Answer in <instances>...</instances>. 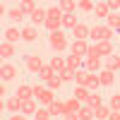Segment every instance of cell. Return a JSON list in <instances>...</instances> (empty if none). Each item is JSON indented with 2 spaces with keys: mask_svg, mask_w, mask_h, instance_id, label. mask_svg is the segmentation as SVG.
I'll return each mask as SVG.
<instances>
[{
  "mask_svg": "<svg viewBox=\"0 0 120 120\" xmlns=\"http://www.w3.org/2000/svg\"><path fill=\"white\" fill-rule=\"evenodd\" d=\"M43 65H46V60L38 55V53H29V55H24V72H26V75H38Z\"/></svg>",
  "mask_w": 120,
  "mask_h": 120,
  "instance_id": "cell-1",
  "label": "cell"
},
{
  "mask_svg": "<svg viewBox=\"0 0 120 120\" xmlns=\"http://www.w3.org/2000/svg\"><path fill=\"white\" fill-rule=\"evenodd\" d=\"M48 43H51V48L60 55V53H65L70 51V41H67V36L63 31H55V34H48Z\"/></svg>",
  "mask_w": 120,
  "mask_h": 120,
  "instance_id": "cell-2",
  "label": "cell"
},
{
  "mask_svg": "<svg viewBox=\"0 0 120 120\" xmlns=\"http://www.w3.org/2000/svg\"><path fill=\"white\" fill-rule=\"evenodd\" d=\"M19 75V70H17V65L15 63H3V67H0V79L7 84V82H12V79Z\"/></svg>",
  "mask_w": 120,
  "mask_h": 120,
  "instance_id": "cell-3",
  "label": "cell"
},
{
  "mask_svg": "<svg viewBox=\"0 0 120 120\" xmlns=\"http://www.w3.org/2000/svg\"><path fill=\"white\" fill-rule=\"evenodd\" d=\"M15 96H17V98H22V101H29V98H34V84H29V82L17 84V86H15Z\"/></svg>",
  "mask_w": 120,
  "mask_h": 120,
  "instance_id": "cell-4",
  "label": "cell"
},
{
  "mask_svg": "<svg viewBox=\"0 0 120 120\" xmlns=\"http://www.w3.org/2000/svg\"><path fill=\"white\" fill-rule=\"evenodd\" d=\"M118 53V46L113 43V41H101L98 43V58H111V55H115Z\"/></svg>",
  "mask_w": 120,
  "mask_h": 120,
  "instance_id": "cell-5",
  "label": "cell"
},
{
  "mask_svg": "<svg viewBox=\"0 0 120 120\" xmlns=\"http://www.w3.org/2000/svg\"><path fill=\"white\" fill-rule=\"evenodd\" d=\"M36 38H38V29L34 24H24L22 26V41L24 43H34Z\"/></svg>",
  "mask_w": 120,
  "mask_h": 120,
  "instance_id": "cell-6",
  "label": "cell"
},
{
  "mask_svg": "<svg viewBox=\"0 0 120 120\" xmlns=\"http://www.w3.org/2000/svg\"><path fill=\"white\" fill-rule=\"evenodd\" d=\"M86 51H89V41H75V43H70V53L77 55V58H86Z\"/></svg>",
  "mask_w": 120,
  "mask_h": 120,
  "instance_id": "cell-7",
  "label": "cell"
},
{
  "mask_svg": "<svg viewBox=\"0 0 120 120\" xmlns=\"http://www.w3.org/2000/svg\"><path fill=\"white\" fill-rule=\"evenodd\" d=\"M22 103H24L22 98H17V96H7V98H5V111L12 113V115H15V113H22Z\"/></svg>",
  "mask_w": 120,
  "mask_h": 120,
  "instance_id": "cell-8",
  "label": "cell"
},
{
  "mask_svg": "<svg viewBox=\"0 0 120 120\" xmlns=\"http://www.w3.org/2000/svg\"><path fill=\"white\" fill-rule=\"evenodd\" d=\"M98 82H101V89H111L115 84V72H111V70H101V72H98Z\"/></svg>",
  "mask_w": 120,
  "mask_h": 120,
  "instance_id": "cell-9",
  "label": "cell"
},
{
  "mask_svg": "<svg viewBox=\"0 0 120 120\" xmlns=\"http://www.w3.org/2000/svg\"><path fill=\"white\" fill-rule=\"evenodd\" d=\"M38 108H41V106H38L36 98H29V101H24V103H22V113H24L26 118H36Z\"/></svg>",
  "mask_w": 120,
  "mask_h": 120,
  "instance_id": "cell-10",
  "label": "cell"
},
{
  "mask_svg": "<svg viewBox=\"0 0 120 120\" xmlns=\"http://www.w3.org/2000/svg\"><path fill=\"white\" fill-rule=\"evenodd\" d=\"M3 41H7V43H19V41H22V29H19V26H7Z\"/></svg>",
  "mask_w": 120,
  "mask_h": 120,
  "instance_id": "cell-11",
  "label": "cell"
},
{
  "mask_svg": "<svg viewBox=\"0 0 120 120\" xmlns=\"http://www.w3.org/2000/svg\"><path fill=\"white\" fill-rule=\"evenodd\" d=\"M89 31H91V26L82 22L77 29H72V36H75V41H89Z\"/></svg>",
  "mask_w": 120,
  "mask_h": 120,
  "instance_id": "cell-12",
  "label": "cell"
},
{
  "mask_svg": "<svg viewBox=\"0 0 120 120\" xmlns=\"http://www.w3.org/2000/svg\"><path fill=\"white\" fill-rule=\"evenodd\" d=\"M89 94H91V91H89L86 86H79V84H72V91H70V96H75L77 101H82V103L89 101Z\"/></svg>",
  "mask_w": 120,
  "mask_h": 120,
  "instance_id": "cell-13",
  "label": "cell"
},
{
  "mask_svg": "<svg viewBox=\"0 0 120 120\" xmlns=\"http://www.w3.org/2000/svg\"><path fill=\"white\" fill-rule=\"evenodd\" d=\"M82 106H84V103H82V101H77L75 96H67L65 101H63V108H65V115H67V113H79V108H82Z\"/></svg>",
  "mask_w": 120,
  "mask_h": 120,
  "instance_id": "cell-14",
  "label": "cell"
},
{
  "mask_svg": "<svg viewBox=\"0 0 120 120\" xmlns=\"http://www.w3.org/2000/svg\"><path fill=\"white\" fill-rule=\"evenodd\" d=\"M36 101H38V106H41V108H48V106H51L53 101H58V98H55V91H51V89L46 86V89H43V94L38 96Z\"/></svg>",
  "mask_w": 120,
  "mask_h": 120,
  "instance_id": "cell-15",
  "label": "cell"
},
{
  "mask_svg": "<svg viewBox=\"0 0 120 120\" xmlns=\"http://www.w3.org/2000/svg\"><path fill=\"white\" fill-rule=\"evenodd\" d=\"M0 58H3V63H10L15 58V43H7V41L0 43Z\"/></svg>",
  "mask_w": 120,
  "mask_h": 120,
  "instance_id": "cell-16",
  "label": "cell"
},
{
  "mask_svg": "<svg viewBox=\"0 0 120 120\" xmlns=\"http://www.w3.org/2000/svg\"><path fill=\"white\" fill-rule=\"evenodd\" d=\"M29 19H31V24H34V26H36V24H46V19H48L46 7H43V5H38V7L34 10V15L29 17Z\"/></svg>",
  "mask_w": 120,
  "mask_h": 120,
  "instance_id": "cell-17",
  "label": "cell"
},
{
  "mask_svg": "<svg viewBox=\"0 0 120 120\" xmlns=\"http://www.w3.org/2000/svg\"><path fill=\"white\" fill-rule=\"evenodd\" d=\"M84 86L89 89V91H101V82H98V75H94V72H86Z\"/></svg>",
  "mask_w": 120,
  "mask_h": 120,
  "instance_id": "cell-18",
  "label": "cell"
},
{
  "mask_svg": "<svg viewBox=\"0 0 120 120\" xmlns=\"http://www.w3.org/2000/svg\"><path fill=\"white\" fill-rule=\"evenodd\" d=\"M94 15H96V19H98V22H106V19H108V15H111V7H108V3H96Z\"/></svg>",
  "mask_w": 120,
  "mask_h": 120,
  "instance_id": "cell-19",
  "label": "cell"
},
{
  "mask_svg": "<svg viewBox=\"0 0 120 120\" xmlns=\"http://www.w3.org/2000/svg\"><path fill=\"white\" fill-rule=\"evenodd\" d=\"M103 70H111V72H120V53L111 55L103 60Z\"/></svg>",
  "mask_w": 120,
  "mask_h": 120,
  "instance_id": "cell-20",
  "label": "cell"
},
{
  "mask_svg": "<svg viewBox=\"0 0 120 120\" xmlns=\"http://www.w3.org/2000/svg\"><path fill=\"white\" fill-rule=\"evenodd\" d=\"M84 70L98 75V72H101V58H84Z\"/></svg>",
  "mask_w": 120,
  "mask_h": 120,
  "instance_id": "cell-21",
  "label": "cell"
},
{
  "mask_svg": "<svg viewBox=\"0 0 120 120\" xmlns=\"http://www.w3.org/2000/svg\"><path fill=\"white\" fill-rule=\"evenodd\" d=\"M63 58H65V65H67L70 70H82V67H84V60L77 58V55H72V53H67V55H63Z\"/></svg>",
  "mask_w": 120,
  "mask_h": 120,
  "instance_id": "cell-22",
  "label": "cell"
},
{
  "mask_svg": "<svg viewBox=\"0 0 120 120\" xmlns=\"http://www.w3.org/2000/svg\"><path fill=\"white\" fill-rule=\"evenodd\" d=\"M94 7H96L94 0H77V12L82 15H94Z\"/></svg>",
  "mask_w": 120,
  "mask_h": 120,
  "instance_id": "cell-23",
  "label": "cell"
},
{
  "mask_svg": "<svg viewBox=\"0 0 120 120\" xmlns=\"http://www.w3.org/2000/svg\"><path fill=\"white\" fill-rule=\"evenodd\" d=\"M58 7L63 10V15H77V0H60Z\"/></svg>",
  "mask_w": 120,
  "mask_h": 120,
  "instance_id": "cell-24",
  "label": "cell"
},
{
  "mask_svg": "<svg viewBox=\"0 0 120 120\" xmlns=\"http://www.w3.org/2000/svg\"><path fill=\"white\" fill-rule=\"evenodd\" d=\"M36 77H38V79H41V82L46 84V82H51V79H53V77H58V75H55V70H53L51 65H48V63H46V65L41 67V72H38Z\"/></svg>",
  "mask_w": 120,
  "mask_h": 120,
  "instance_id": "cell-25",
  "label": "cell"
},
{
  "mask_svg": "<svg viewBox=\"0 0 120 120\" xmlns=\"http://www.w3.org/2000/svg\"><path fill=\"white\" fill-rule=\"evenodd\" d=\"M79 24H82V19L77 15H65L63 17V29H70V31H72V29H77Z\"/></svg>",
  "mask_w": 120,
  "mask_h": 120,
  "instance_id": "cell-26",
  "label": "cell"
},
{
  "mask_svg": "<svg viewBox=\"0 0 120 120\" xmlns=\"http://www.w3.org/2000/svg\"><path fill=\"white\" fill-rule=\"evenodd\" d=\"M48 65H51V67L55 70V75H60V72H63V70L67 67V65H65V58H63V55H53L51 60H48Z\"/></svg>",
  "mask_w": 120,
  "mask_h": 120,
  "instance_id": "cell-27",
  "label": "cell"
},
{
  "mask_svg": "<svg viewBox=\"0 0 120 120\" xmlns=\"http://www.w3.org/2000/svg\"><path fill=\"white\" fill-rule=\"evenodd\" d=\"M103 103H106V98L101 96V91H91V94H89V101H86L89 108H98V106H103Z\"/></svg>",
  "mask_w": 120,
  "mask_h": 120,
  "instance_id": "cell-28",
  "label": "cell"
},
{
  "mask_svg": "<svg viewBox=\"0 0 120 120\" xmlns=\"http://www.w3.org/2000/svg\"><path fill=\"white\" fill-rule=\"evenodd\" d=\"M103 24H106L108 29H113V31H120V12H111Z\"/></svg>",
  "mask_w": 120,
  "mask_h": 120,
  "instance_id": "cell-29",
  "label": "cell"
},
{
  "mask_svg": "<svg viewBox=\"0 0 120 120\" xmlns=\"http://www.w3.org/2000/svg\"><path fill=\"white\" fill-rule=\"evenodd\" d=\"M7 17H10V19H12V22H15V24H22L26 15L22 12V7H19V5H17V7H10V12H7Z\"/></svg>",
  "mask_w": 120,
  "mask_h": 120,
  "instance_id": "cell-30",
  "label": "cell"
},
{
  "mask_svg": "<svg viewBox=\"0 0 120 120\" xmlns=\"http://www.w3.org/2000/svg\"><path fill=\"white\" fill-rule=\"evenodd\" d=\"M41 5V3H36V0H22V3H19V7H22V12L26 15V17H31L34 15V10Z\"/></svg>",
  "mask_w": 120,
  "mask_h": 120,
  "instance_id": "cell-31",
  "label": "cell"
},
{
  "mask_svg": "<svg viewBox=\"0 0 120 120\" xmlns=\"http://www.w3.org/2000/svg\"><path fill=\"white\" fill-rule=\"evenodd\" d=\"M111 108H108V103H103V106H98V108H94V115H96V120H108L111 118Z\"/></svg>",
  "mask_w": 120,
  "mask_h": 120,
  "instance_id": "cell-32",
  "label": "cell"
},
{
  "mask_svg": "<svg viewBox=\"0 0 120 120\" xmlns=\"http://www.w3.org/2000/svg\"><path fill=\"white\" fill-rule=\"evenodd\" d=\"M48 111H51V118H63V115H65L63 101H53L51 106H48Z\"/></svg>",
  "mask_w": 120,
  "mask_h": 120,
  "instance_id": "cell-33",
  "label": "cell"
},
{
  "mask_svg": "<svg viewBox=\"0 0 120 120\" xmlns=\"http://www.w3.org/2000/svg\"><path fill=\"white\" fill-rule=\"evenodd\" d=\"M106 103L111 111H120V91H111V96L106 98Z\"/></svg>",
  "mask_w": 120,
  "mask_h": 120,
  "instance_id": "cell-34",
  "label": "cell"
},
{
  "mask_svg": "<svg viewBox=\"0 0 120 120\" xmlns=\"http://www.w3.org/2000/svg\"><path fill=\"white\" fill-rule=\"evenodd\" d=\"M43 29L48 34H55V31H63V22H58V19H46Z\"/></svg>",
  "mask_w": 120,
  "mask_h": 120,
  "instance_id": "cell-35",
  "label": "cell"
},
{
  "mask_svg": "<svg viewBox=\"0 0 120 120\" xmlns=\"http://www.w3.org/2000/svg\"><path fill=\"white\" fill-rule=\"evenodd\" d=\"M77 118L79 120H96V115H94V108H89L86 103L79 108V113H77Z\"/></svg>",
  "mask_w": 120,
  "mask_h": 120,
  "instance_id": "cell-36",
  "label": "cell"
},
{
  "mask_svg": "<svg viewBox=\"0 0 120 120\" xmlns=\"http://www.w3.org/2000/svg\"><path fill=\"white\" fill-rule=\"evenodd\" d=\"M75 75H77V70H70V67H65V70H63V72H60L58 77L63 79L65 84H75Z\"/></svg>",
  "mask_w": 120,
  "mask_h": 120,
  "instance_id": "cell-37",
  "label": "cell"
},
{
  "mask_svg": "<svg viewBox=\"0 0 120 120\" xmlns=\"http://www.w3.org/2000/svg\"><path fill=\"white\" fill-rule=\"evenodd\" d=\"M46 12H48V19H58V22H63V10H60L58 5H51V7H46Z\"/></svg>",
  "mask_w": 120,
  "mask_h": 120,
  "instance_id": "cell-38",
  "label": "cell"
},
{
  "mask_svg": "<svg viewBox=\"0 0 120 120\" xmlns=\"http://www.w3.org/2000/svg\"><path fill=\"white\" fill-rule=\"evenodd\" d=\"M113 29H108L106 24H101V38H98V43H101V41H113Z\"/></svg>",
  "mask_w": 120,
  "mask_h": 120,
  "instance_id": "cell-39",
  "label": "cell"
},
{
  "mask_svg": "<svg viewBox=\"0 0 120 120\" xmlns=\"http://www.w3.org/2000/svg\"><path fill=\"white\" fill-rule=\"evenodd\" d=\"M46 86L51 89V91H58V89H63V86H65V82H63L60 77H53L51 82H46Z\"/></svg>",
  "mask_w": 120,
  "mask_h": 120,
  "instance_id": "cell-40",
  "label": "cell"
},
{
  "mask_svg": "<svg viewBox=\"0 0 120 120\" xmlns=\"http://www.w3.org/2000/svg\"><path fill=\"white\" fill-rule=\"evenodd\" d=\"M34 120H53V118H51V111H48V108H38Z\"/></svg>",
  "mask_w": 120,
  "mask_h": 120,
  "instance_id": "cell-41",
  "label": "cell"
},
{
  "mask_svg": "<svg viewBox=\"0 0 120 120\" xmlns=\"http://www.w3.org/2000/svg\"><path fill=\"white\" fill-rule=\"evenodd\" d=\"M86 58H98V43H89V51H86Z\"/></svg>",
  "mask_w": 120,
  "mask_h": 120,
  "instance_id": "cell-42",
  "label": "cell"
},
{
  "mask_svg": "<svg viewBox=\"0 0 120 120\" xmlns=\"http://www.w3.org/2000/svg\"><path fill=\"white\" fill-rule=\"evenodd\" d=\"M108 7H111V12H120V0H111Z\"/></svg>",
  "mask_w": 120,
  "mask_h": 120,
  "instance_id": "cell-43",
  "label": "cell"
},
{
  "mask_svg": "<svg viewBox=\"0 0 120 120\" xmlns=\"http://www.w3.org/2000/svg\"><path fill=\"white\" fill-rule=\"evenodd\" d=\"M10 120H29L24 113H15V115H10Z\"/></svg>",
  "mask_w": 120,
  "mask_h": 120,
  "instance_id": "cell-44",
  "label": "cell"
},
{
  "mask_svg": "<svg viewBox=\"0 0 120 120\" xmlns=\"http://www.w3.org/2000/svg\"><path fill=\"white\" fill-rule=\"evenodd\" d=\"M108 120H120V111H113V113H111V118H108Z\"/></svg>",
  "mask_w": 120,
  "mask_h": 120,
  "instance_id": "cell-45",
  "label": "cell"
},
{
  "mask_svg": "<svg viewBox=\"0 0 120 120\" xmlns=\"http://www.w3.org/2000/svg\"><path fill=\"white\" fill-rule=\"evenodd\" d=\"M118 53H120V46H118Z\"/></svg>",
  "mask_w": 120,
  "mask_h": 120,
  "instance_id": "cell-46",
  "label": "cell"
},
{
  "mask_svg": "<svg viewBox=\"0 0 120 120\" xmlns=\"http://www.w3.org/2000/svg\"><path fill=\"white\" fill-rule=\"evenodd\" d=\"M7 120H10V118H7Z\"/></svg>",
  "mask_w": 120,
  "mask_h": 120,
  "instance_id": "cell-47",
  "label": "cell"
},
{
  "mask_svg": "<svg viewBox=\"0 0 120 120\" xmlns=\"http://www.w3.org/2000/svg\"><path fill=\"white\" fill-rule=\"evenodd\" d=\"M63 120H65V118H63Z\"/></svg>",
  "mask_w": 120,
  "mask_h": 120,
  "instance_id": "cell-48",
  "label": "cell"
},
{
  "mask_svg": "<svg viewBox=\"0 0 120 120\" xmlns=\"http://www.w3.org/2000/svg\"><path fill=\"white\" fill-rule=\"evenodd\" d=\"M118 34H120V31H118Z\"/></svg>",
  "mask_w": 120,
  "mask_h": 120,
  "instance_id": "cell-49",
  "label": "cell"
}]
</instances>
